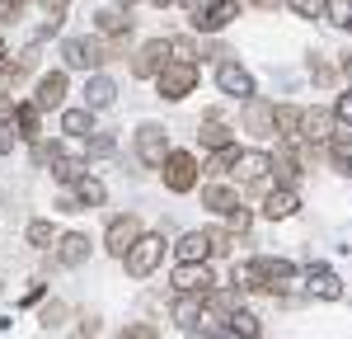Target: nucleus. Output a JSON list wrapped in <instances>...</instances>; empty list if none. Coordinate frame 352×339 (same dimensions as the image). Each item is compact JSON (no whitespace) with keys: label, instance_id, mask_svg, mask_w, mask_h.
Returning a JSON list of instances; mask_svg holds the SVG:
<instances>
[{"label":"nucleus","instance_id":"nucleus-1","mask_svg":"<svg viewBox=\"0 0 352 339\" xmlns=\"http://www.w3.org/2000/svg\"><path fill=\"white\" fill-rule=\"evenodd\" d=\"M164 250H169V240H164L160 231H141V236H136V245L122 254L127 278H151V274L164 264Z\"/></svg>","mask_w":352,"mask_h":339},{"label":"nucleus","instance_id":"nucleus-2","mask_svg":"<svg viewBox=\"0 0 352 339\" xmlns=\"http://www.w3.org/2000/svg\"><path fill=\"white\" fill-rule=\"evenodd\" d=\"M109 56L113 52H109L104 38H85V33H76V38L61 43V66H66V71H85V76H94Z\"/></svg>","mask_w":352,"mask_h":339},{"label":"nucleus","instance_id":"nucleus-3","mask_svg":"<svg viewBox=\"0 0 352 339\" xmlns=\"http://www.w3.org/2000/svg\"><path fill=\"white\" fill-rule=\"evenodd\" d=\"M202 81V71H197V61H169L160 76H155V94H160L164 104H184L192 90Z\"/></svg>","mask_w":352,"mask_h":339},{"label":"nucleus","instance_id":"nucleus-4","mask_svg":"<svg viewBox=\"0 0 352 339\" xmlns=\"http://www.w3.org/2000/svg\"><path fill=\"white\" fill-rule=\"evenodd\" d=\"M160 179L169 194H192L197 184H202V170H197V156L192 151H169L160 165Z\"/></svg>","mask_w":352,"mask_h":339},{"label":"nucleus","instance_id":"nucleus-5","mask_svg":"<svg viewBox=\"0 0 352 339\" xmlns=\"http://www.w3.org/2000/svg\"><path fill=\"white\" fill-rule=\"evenodd\" d=\"M235 179H240V189H272V151L263 146H249L240 151V161H235Z\"/></svg>","mask_w":352,"mask_h":339},{"label":"nucleus","instance_id":"nucleus-6","mask_svg":"<svg viewBox=\"0 0 352 339\" xmlns=\"http://www.w3.org/2000/svg\"><path fill=\"white\" fill-rule=\"evenodd\" d=\"M244 0H207L197 14H192V33H202V38H217V33H226V28L240 19Z\"/></svg>","mask_w":352,"mask_h":339},{"label":"nucleus","instance_id":"nucleus-7","mask_svg":"<svg viewBox=\"0 0 352 339\" xmlns=\"http://www.w3.org/2000/svg\"><path fill=\"white\" fill-rule=\"evenodd\" d=\"M132 151H136V161H141L146 170H160L164 156H169L174 146H169V132H164L160 123H141L136 137H132Z\"/></svg>","mask_w":352,"mask_h":339},{"label":"nucleus","instance_id":"nucleus-8","mask_svg":"<svg viewBox=\"0 0 352 339\" xmlns=\"http://www.w3.org/2000/svg\"><path fill=\"white\" fill-rule=\"evenodd\" d=\"M169 61H174V52H169V38H146V43L132 52V76H136V81H155Z\"/></svg>","mask_w":352,"mask_h":339},{"label":"nucleus","instance_id":"nucleus-9","mask_svg":"<svg viewBox=\"0 0 352 339\" xmlns=\"http://www.w3.org/2000/svg\"><path fill=\"white\" fill-rule=\"evenodd\" d=\"M66 94H71V71H66V66L43 71V76H38V85H33V104H38L43 113L66 109Z\"/></svg>","mask_w":352,"mask_h":339},{"label":"nucleus","instance_id":"nucleus-10","mask_svg":"<svg viewBox=\"0 0 352 339\" xmlns=\"http://www.w3.org/2000/svg\"><path fill=\"white\" fill-rule=\"evenodd\" d=\"M141 231H146V226H141L136 212H118V217H109V226H104V250H109L113 259H122V254L136 245Z\"/></svg>","mask_w":352,"mask_h":339},{"label":"nucleus","instance_id":"nucleus-11","mask_svg":"<svg viewBox=\"0 0 352 339\" xmlns=\"http://www.w3.org/2000/svg\"><path fill=\"white\" fill-rule=\"evenodd\" d=\"M217 90L221 94H230V99H240V104H249L254 94H258V85H254V76L244 71L235 56H226V61H217Z\"/></svg>","mask_w":352,"mask_h":339},{"label":"nucleus","instance_id":"nucleus-12","mask_svg":"<svg viewBox=\"0 0 352 339\" xmlns=\"http://www.w3.org/2000/svg\"><path fill=\"white\" fill-rule=\"evenodd\" d=\"M89 250H94V240L85 231H66V236H56V245H52V264L56 269H80L89 259Z\"/></svg>","mask_w":352,"mask_h":339},{"label":"nucleus","instance_id":"nucleus-13","mask_svg":"<svg viewBox=\"0 0 352 339\" xmlns=\"http://www.w3.org/2000/svg\"><path fill=\"white\" fill-rule=\"evenodd\" d=\"M212 287H217V274H212V264H179V269H174V292L207 297Z\"/></svg>","mask_w":352,"mask_h":339},{"label":"nucleus","instance_id":"nucleus-14","mask_svg":"<svg viewBox=\"0 0 352 339\" xmlns=\"http://www.w3.org/2000/svg\"><path fill=\"white\" fill-rule=\"evenodd\" d=\"M202 207L217 212V217H230V212L240 207V189L226 184V179H212V184H202Z\"/></svg>","mask_w":352,"mask_h":339},{"label":"nucleus","instance_id":"nucleus-15","mask_svg":"<svg viewBox=\"0 0 352 339\" xmlns=\"http://www.w3.org/2000/svg\"><path fill=\"white\" fill-rule=\"evenodd\" d=\"M338 132L333 123V109H305V123H300V137L305 146H329V137Z\"/></svg>","mask_w":352,"mask_h":339},{"label":"nucleus","instance_id":"nucleus-16","mask_svg":"<svg viewBox=\"0 0 352 339\" xmlns=\"http://www.w3.org/2000/svg\"><path fill=\"white\" fill-rule=\"evenodd\" d=\"M197 141H202V151H221V146H235V127L221 118V113H207L202 123H197Z\"/></svg>","mask_w":352,"mask_h":339},{"label":"nucleus","instance_id":"nucleus-17","mask_svg":"<svg viewBox=\"0 0 352 339\" xmlns=\"http://www.w3.org/2000/svg\"><path fill=\"white\" fill-rule=\"evenodd\" d=\"M296 212H300L296 189H277V184H272L268 194H263V217H268V222H287V217H296Z\"/></svg>","mask_w":352,"mask_h":339},{"label":"nucleus","instance_id":"nucleus-18","mask_svg":"<svg viewBox=\"0 0 352 339\" xmlns=\"http://www.w3.org/2000/svg\"><path fill=\"white\" fill-rule=\"evenodd\" d=\"M169 316H174V325H179V330H192V325H202V316H207V297L174 292V307H169Z\"/></svg>","mask_w":352,"mask_h":339},{"label":"nucleus","instance_id":"nucleus-19","mask_svg":"<svg viewBox=\"0 0 352 339\" xmlns=\"http://www.w3.org/2000/svg\"><path fill=\"white\" fill-rule=\"evenodd\" d=\"M118 104V85L104 76V71H94L89 81H85V109H94V113H104Z\"/></svg>","mask_w":352,"mask_h":339},{"label":"nucleus","instance_id":"nucleus-20","mask_svg":"<svg viewBox=\"0 0 352 339\" xmlns=\"http://www.w3.org/2000/svg\"><path fill=\"white\" fill-rule=\"evenodd\" d=\"M174 259H179V264H207V259H212V240H207V231H188V236H179Z\"/></svg>","mask_w":352,"mask_h":339},{"label":"nucleus","instance_id":"nucleus-21","mask_svg":"<svg viewBox=\"0 0 352 339\" xmlns=\"http://www.w3.org/2000/svg\"><path fill=\"white\" fill-rule=\"evenodd\" d=\"M221 335L226 339H263V320L254 316V311H235V316H226L221 320Z\"/></svg>","mask_w":352,"mask_h":339},{"label":"nucleus","instance_id":"nucleus-22","mask_svg":"<svg viewBox=\"0 0 352 339\" xmlns=\"http://www.w3.org/2000/svg\"><path fill=\"white\" fill-rule=\"evenodd\" d=\"M14 132H19V141H33L43 137V109L33 104V99H19V109H14Z\"/></svg>","mask_w":352,"mask_h":339},{"label":"nucleus","instance_id":"nucleus-23","mask_svg":"<svg viewBox=\"0 0 352 339\" xmlns=\"http://www.w3.org/2000/svg\"><path fill=\"white\" fill-rule=\"evenodd\" d=\"M305 278H310V292L324 297V302H338V297H343V282H338V274H333L329 264H310Z\"/></svg>","mask_w":352,"mask_h":339},{"label":"nucleus","instance_id":"nucleus-24","mask_svg":"<svg viewBox=\"0 0 352 339\" xmlns=\"http://www.w3.org/2000/svg\"><path fill=\"white\" fill-rule=\"evenodd\" d=\"M56 127H61V137H89V132H99V127H94V109H85V104H76V109H61V123H56Z\"/></svg>","mask_w":352,"mask_h":339},{"label":"nucleus","instance_id":"nucleus-25","mask_svg":"<svg viewBox=\"0 0 352 339\" xmlns=\"http://www.w3.org/2000/svg\"><path fill=\"white\" fill-rule=\"evenodd\" d=\"M324 151H329V165L338 170V174H352V127H338Z\"/></svg>","mask_w":352,"mask_h":339},{"label":"nucleus","instance_id":"nucleus-26","mask_svg":"<svg viewBox=\"0 0 352 339\" xmlns=\"http://www.w3.org/2000/svg\"><path fill=\"white\" fill-rule=\"evenodd\" d=\"M244 127H249L254 137H272V104H268V99L254 94V99L244 104Z\"/></svg>","mask_w":352,"mask_h":339},{"label":"nucleus","instance_id":"nucleus-27","mask_svg":"<svg viewBox=\"0 0 352 339\" xmlns=\"http://www.w3.org/2000/svg\"><path fill=\"white\" fill-rule=\"evenodd\" d=\"M24 240H28V250H52L56 245V226H52V217H33V222L24 226Z\"/></svg>","mask_w":352,"mask_h":339},{"label":"nucleus","instance_id":"nucleus-28","mask_svg":"<svg viewBox=\"0 0 352 339\" xmlns=\"http://www.w3.org/2000/svg\"><path fill=\"white\" fill-rule=\"evenodd\" d=\"M76 194V203H80V212H89V207H104L109 203V189H104V179H94V174H85L80 184L71 189Z\"/></svg>","mask_w":352,"mask_h":339},{"label":"nucleus","instance_id":"nucleus-29","mask_svg":"<svg viewBox=\"0 0 352 339\" xmlns=\"http://www.w3.org/2000/svg\"><path fill=\"white\" fill-rule=\"evenodd\" d=\"M235 161H240V141H235V146H221V151H212L207 174H212V179H226V174H235Z\"/></svg>","mask_w":352,"mask_h":339},{"label":"nucleus","instance_id":"nucleus-30","mask_svg":"<svg viewBox=\"0 0 352 339\" xmlns=\"http://www.w3.org/2000/svg\"><path fill=\"white\" fill-rule=\"evenodd\" d=\"M207 240H212V259H226V254L235 250V240H240V236H235L230 226H212V231H207Z\"/></svg>","mask_w":352,"mask_h":339},{"label":"nucleus","instance_id":"nucleus-31","mask_svg":"<svg viewBox=\"0 0 352 339\" xmlns=\"http://www.w3.org/2000/svg\"><path fill=\"white\" fill-rule=\"evenodd\" d=\"M113 151H118L113 132H89V137H85V156H89V161H99V156H113Z\"/></svg>","mask_w":352,"mask_h":339},{"label":"nucleus","instance_id":"nucleus-32","mask_svg":"<svg viewBox=\"0 0 352 339\" xmlns=\"http://www.w3.org/2000/svg\"><path fill=\"white\" fill-rule=\"evenodd\" d=\"M324 19L333 28H352V0H324Z\"/></svg>","mask_w":352,"mask_h":339},{"label":"nucleus","instance_id":"nucleus-33","mask_svg":"<svg viewBox=\"0 0 352 339\" xmlns=\"http://www.w3.org/2000/svg\"><path fill=\"white\" fill-rule=\"evenodd\" d=\"M113 339H160V325H151V320H127Z\"/></svg>","mask_w":352,"mask_h":339},{"label":"nucleus","instance_id":"nucleus-34","mask_svg":"<svg viewBox=\"0 0 352 339\" xmlns=\"http://www.w3.org/2000/svg\"><path fill=\"white\" fill-rule=\"evenodd\" d=\"M287 10L300 19H324V0H287Z\"/></svg>","mask_w":352,"mask_h":339},{"label":"nucleus","instance_id":"nucleus-35","mask_svg":"<svg viewBox=\"0 0 352 339\" xmlns=\"http://www.w3.org/2000/svg\"><path fill=\"white\" fill-rule=\"evenodd\" d=\"M169 52H174V61H197V43L192 38H169Z\"/></svg>","mask_w":352,"mask_h":339},{"label":"nucleus","instance_id":"nucleus-36","mask_svg":"<svg viewBox=\"0 0 352 339\" xmlns=\"http://www.w3.org/2000/svg\"><path fill=\"white\" fill-rule=\"evenodd\" d=\"M61 325H66V302L43 307V330H61Z\"/></svg>","mask_w":352,"mask_h":339},{"label":"nucleus","instance_id":"nucleus-37","mask_svg":"<svg viewBox=\"0 0 352 339\" xmlns=\"http://www.w3.org/2000/svg\"><path fill=\"white\" fill-rule=\"evenodd\" d=\"M333 123H338V127H352V90L333 99Z\"/></svg>","mask_w":352,"mask_h":339},{"label":"nucleus","instance_id":"nucleus-38","mask_svg":"<svg viewBox=\"0 0 352 339\" xmlns=\"http://www.w3.org/2000/svg\"><path fill=\"white\" fill-rule=\"evenodd\" d=\"M226 226H230V231H235V236H244V231H249V226H254V212H249V207H235V212H230V217H226Z\"/></svg>","mask_w":352,"mask_h":339},{"label":"nucleus","instance_id":"nucleus-39","mask_svg":"<svg viewBox=\"0 0 352 339\" xmlns=\"http://www.w3.org/2000/svg\"><path fill=\"white\" fill-rule=\"evenodd\" d=\"M333 76H338V71H333L329 61H320V56H310V81H320V85H333Z\"/></svg>","mask_w":352,"mask_h":339},{"label":"nucleus","instance_id":"nucleus-40","mask_svg":"<svg viewBox=\"0 0 352 339\" xmlns=\"http://www.w3.org/2000/svg\"><path fill=\"white\" fill-rule=\"evenodd\" d=\"M14 109H19V99L0 90V127H10V123H14Z\"/></svg>","mask_w":352,"mask_h":339},{"label":"nucleus","instance_id":"nucleus-41","mask_svg":"<svg viewBox=\"0 0 352 339\" xmlns=\"http://www.w3.org/2000/svg\"><path fill=\"white\" fill-rule=\"evenodd\" d=\"M94 335H99V316H80V325H76L71 339H94Z\"/></svg>","mask_w":352,"mask_h":339},{"label":"nucleus","instance_id":"nucleus-42","mask_svg":"<svg viewBox=\"0 0 352 339\" xmlns=\"http://www.w3.org/2000/svg\"><path fill=\"white\" fill-rule=\"evenodd\" d=\"M14 146H19V132L10 123V127H0V156H14Z\"/></svg>","mask_w":352,"mask_h":339},{"label":"nucleus","instance_id":"nucleus-43","mask_svg":"<svg viewBox=\"0 0 352 339\" xmlns=\"http://www.w3.org/2000/svg\"><path fill=\"white\" fill-rule=\"evenodd\" d=\"M38 10H43V14H66L71 0H38Z\"/></svg>","mask_w":352,"mask_h":339},{"label":"nucleus","instance_id":"nucleus-44","mask_svg":"<svg viewBox=\"0 0 352 339\" xmlns=\"http://www.w3.org/2000/svg\"><path fill=\"white\" fill-rule=\"evenodd\" d=\"M188 339H221V325H192Z\"/></svg>","mask_w":352,"mask_h":339},{"label":"nucleus","instance_id":"nucleus-45","mask_svg":"<svg viewBox=\"0 0 352 339\" xmlns=\"http://www.w3.org/2000/svg\"><path fill=\"white\" fill-rule=\"evenodd\" d=\"M19 5H24V0H0V19H5V14H10V10H14V14H19Z\"/></svg>","mask_w":352,"mask_h":339},{"label":"nucleus","instance_id":"nucleus-46","mask_svg":"<svg viewBox=\"0 0 352 339\" xmlns=\"http://www.w3.org/2000/svg\"><path fill=\"white\" fill-rule=\"evenodd\" d=\"M179 5H184V10H188V14H197V10H202V5H207V0H179Z\"/></svg>","mask_w":352,"mask_h":339},{"label":"nucleus","instance_id":"nucleus-47","mask_svg":"<svg viewBox=\"0 0 352 339\" xmlns=\"http://www.w3.org/2000/svg\"><path fill=\"white\" fill-rule=\"evenodd\" d=\"M151 5H155V10H169V5H179V0H151Z\"/></svg>","mask_w":352,"mask_h":339},{"label":"nucleus","instance_id":"nucleus-48","mask_svg":"<svg viewBox=\"0 0 352 339\" xmlns=\"http://www.w3.org/2000/svg\"><path fill=\"white\" fill-rule=\"evenodd\" d=\"M0 56H5V33H0Z\"/></svg>","mask_w":352,"mask_h":339}]
</instances>
